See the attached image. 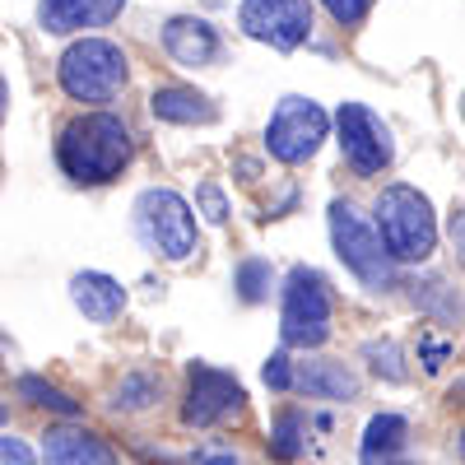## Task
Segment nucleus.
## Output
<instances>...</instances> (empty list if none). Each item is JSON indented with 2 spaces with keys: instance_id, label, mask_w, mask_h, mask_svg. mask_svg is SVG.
<instances>
[{
  "instance_id": "f257e3e1",
  "label": "nucleus",
  "mask_w": 465,
  "mask_h": 465,
  "mask_svg": "<svg viewBox=\"0 0 465 465\" xmlns=\"http://www.w3.org/2000/svg\"><path fill=\"white\" fill-rule=\"evenodd\" d=\"M131 153H135V140L122 116H112V112L74 116L56 140V159H61L65 177L80 186H103L112 177H122Z\"/></svg>"
},
{
  "instance_id": "f03ea898",
  "label": "nucleus",
  "mask_w": 465,
  "mask_h": 465,
  "mask_svg": "<svg viewBox=\"0 0 465 465\" xmlns=\"http://www.w3.org/2000/svg\"><path fill=\"white\" fill-rule=\"evenodd\" d=\"M377 238L391 261H429L438 247V219L423 191L386 186L377 196Z\"/></svg>"
},
{
  "instance_id": "7ed1b4c3",
  "label": "nucleus",
  "mask_w": 465,
  "mask_h": 465,
  "mask_svg": "<svg viewBox=\"0 0 465 465\" xmlns=\"http://www.w3.org/2000/svg\"><path fill=\"white\" fill-rule=\"evenodd\" d=\"M126 52L107 43V37H80L70 43L61 65H56V80L74 103H112L116 94L126 89Z\"/></svg>"
},
{
  "instance_id": "20e7f679",
  "label": "nucleus",
  "mask_w": 465,
  "mask_h": 465,
  "mask_svg": "<svg viewBox=\"0 0 465 465\" xmlns=\"http://www.w3.org/2000/svg\"><path fill=\"white\" fill-rule=\"evenodd\" d=\"M331 312H335V298L326 275H317L312 265H298L289 270V284H284V317H280V335L293 349H317L331 340Z\"/></svg>"
},
{
  "instance_id": "39448f33",
  "label": "nucleus",
  "mask_w": 465,
  "mask_h": 465,
  "mask_svg": "<svg viewBox=\"0 0 465 465\" xmlns=\"http://www.w3.org/2000/svg\"><path fill=\"white\" fill-rule=\"evenodd\" d=\"M331 242H335V256L354 270L368 289H391L396 261L386 256L377 228L359 214L354 201H335V205H331Z\"/></svg>"
},
{
  "instance_id": "423d86ee",
  "label": "nucleus",
  "mask_w": 465,
  "mask_h": 465,
  "mask_svg": "<svg viewBox=\"0 0 465 465\" xmlns=\"http://www.w3.org/2000/svg\"><path fill=\"white\" fill-rule=\"evenodd\" d=\"M135 223H140V238L163 261H191L196 256V214H191V205L177 191L149 186L135 201Z\"/></svg>"
},
{
  "instance_id": "0eeeda50",
  "label": "nucleus",
  "mask_w": 465,
  "mask_h": 465,
  "mask_svg": "<svg viewBox=\"0 0 465 465\" xmlns=\"http://www.w3.org/2000/svg\"><path fill=\"white\" fill-rule=\"evenodd\" d=\"M326 131H331V116L312 98H284L265 126V149L280 163H307L322 149Z\"/></svg>"
},
{
  "instance_id": "6e6552de",
  "label": "nucleus",
  "mask_w": 465,
  "mask_h": 465,
  "mask_svg": "<svg viewBox=\"0 0 465 465\" xmlns=\"http://www.w3.org/2000/svg\"><path fill=\"white\" fill-rule=\"evenodd\" d=\"M247 405V391L232 372H219L210 363H191L186 372V401H182V423L186 429H210V423L238 419Z\"/></svg>"
},
{
  "instance_id": "1a4fd4ad",
  "label": "nucleus",
  "mask_w": 465,
  "mask_h": 465,
  "mask_svg": "<svg viewBox=\"0 0 465 465\" xmlns=\"http://www.w3.org/2000/svg\"><path fill=\"white\" fill-rule=\"evenodd\" d=\"M238 24L256 43L275 52H293L312 33V0H242Z\"/></svg>"
},
{
  "instance_id": "9d476101",
  "label": "nucleus",
  "mask_w": 465,
  "mask_h": 465,
  "mask_svg": "<svg viewBox=\"0 0 465 465\" xmlns=\"http://www.w3.org/2000/svg\"><path fill=\"white\" fill-rule=\"evenodd\" d=\"M335 126H340L344 163L354 168L359 177H377L386 163H391V131H386V122H381L372 107H363V103H340Z\"/></svg>"
},
{
  "instance_id": "9b49d317",
  "label": "nucleus",
  "mask_w": 465,
  "mask_h": 465,
  "mask_svg": "<svg viewBox=\"0 0 465 465\" xmlns=\"http://www.w3.org/2000/svg\"><path fill=\"white\" fill-rule=\"evenodd\" d=\"M122 10L126 0H43L37 19L47 33H84V28H107Z\"/></svg>"
},
{
  "instance_id": "f8f14e48",
  "label": "nucleus",
  "mask_w": 465,
  "mask_h": 465,
  "mask_svg": "<svg viewBox=\"0 0 465 465\" xmlns=\"http://www.w3.org/2000/svg\"><path fill=\"white\" fill-rule=\"evenodd\" d=\"M43 460L47 465H122L116 451L89 429H52L43 438Z\"/></svg>"
},
{
  "instance_id": "ddd939ff",
  "label": "nucleus",
  "mask_w": 465,
  "mask_h": 465,
  "mask_svg": "<svg viewBox=\"0 0 465 465\" xmlns=\"http://www.w3.org/2000/svg\"><path fill=\"white\" fill-rule=\"evenodd\" d=\"M70 302L80 307V312L98 326L116 322L122 317V307H126V289L116 284L112 275H103V270H84V275H74L70 280Z\"/></svg>"
},
{
  "instance_id": "4468645a",
  "label": "nucleus",
  "mask_w": 465,
  "mask_h": 465,
  "mask_svg": "<svg viewBox=\"0 0 465 465\" xmlns=\"http://www.w3.org/2000/svg\"><path fill=\"white\" fill-rule=\"evenodd\" d=\"M163 47H168V56L177 61V65H210L214 56H219V33L205 24V19H191V15H182V19H168V28H163Z\"/></svg>"
},
{
  "instance_id": "2eb2a0df",
  "label": "nucleus",
  "mask_w": 465,
  "mask_h": 465,
  "mask_svg": "<svg viewBox=\"0 0 465 465\" xmlns=\"http://www.w3.org/2000/svg\"><path fill=\"white\" fill-rule=\"evenodd\" d=\"M293 381L302 386L307 396H322V401H359V377L349 372L335 359H312V363H298Z\"/></svg>"
},
{
  "instance_id": "dca6fc26",
  "label": "nucleus",
  "mask_w": 465,
  "mask_h": 465,
  "mask_svg": "<svg viewBox=\"0 0 465 465\" xmlns=\"http://www.w3.org/2000/svg\"><path fill=\"white\" fill-rule=\"evenodd\" d=\"M149 107H153V116L159 122H173V126H210L214 122V103L205 98V94H196V89H182V84H168V89H159L149 98Z\"/></svg>"
},
{
  "instance_id": "f3484780",
  "label": "nucleus",
  "mask_w": 465,
  "mask_h": 465,
  "mask_svg": "<svg viewBox=\"0 0 465 465\" xmlns=\"http://www.w3.org/2000/svg\"><path fill=\"white\" fill-rule=\"evenodd\" d=\"M405 438H410V423L401 414H377V419H368V429H363V456L368 460L391 456V451L405 447Z\"/></svg>"
},
{
  "instance_id": "a211bd4d",
  "label": "nucleus",
  "mask_w": 465,
  "mask_h": 465,
  "mask_svg": "<svg viewBox=\"0 0 465 465\" xmlns=\"http://www.w3.org/2000/svg\"><path fill=\"white\" fill-rule=\"evenodd\" d=\"M19 396L24 401H33V405H43V410H56V414H80V401L74 396H65L61 386H52V381H43V377H19Z\"/></svg>"
},
{
  "instance_id": "6ab92c4d",
  "label": "nucleus",
  "mask_w": 465,
  "mask_h": 465,
  "mask_svg": "<svg viewBox=\"0 0 465 465\" xmlns=\"http://www.w3.org/2000/svg\"><path fill=\"white\" fill-rule=\"evenodd\" d=\"M363 359L372 363L377 377H386V381H405V354H401V344H396V340H368V344H363Z\"/></svg>"
},
{
  "instance_id": "aec40b11",
  "label": "nucleus",
  "mask_w": 465,
  "mask_h": 465,
  "mask_svg": "<svg viewBox=\"0 0 465 465\" xmlns=\"http://www.w3.org/2000/svg\"><path fill=\"white\" fill-rule=\"evenodd\" d=\"M159 401V377H149V372H126L122 386H116V405L122 410H144Z\"/></svg>"
},
{
  "instance_id": "412c9836",
  "label": "nucleus",
  "mask_w": 465,
  "mask_h": 465,
  "mask_svg": "<svg viewBox=\"0 0 465 465\" xmlns=\"http://www.w3.org/2000/svg\"><path fill=\"white\" fill-rule=\"evenodd\" d=\"M270 451H275L280 460H298L302 456V419L293 410H284L275 419V433H270Z\"/></svg>"
},
{
  "instance_id": "4be33fe9",
  "label": "nucleus",
  "mask_w": 465,
  "mask_h": 465,
  "mask_svg": "<svg viewBox=\"0 0 465 465\" xmlns=\"http://www.w3.org/2000/svg\"><path fill=\"white\" fill-rule=\"evenodd\" d=\"M238 289H242V302H261L265 289H270V261H242L238 265Z\"/></svg>"
},
{
  "instance_id": "5701e85b",
  "label": "nucleus",
  "mask_w": 465,
  "mask_h": 465,
  "mask_svg": "<svg viewBox=\"0 0 465 465\" xmlns=\"http://www.w3.org/2000/svg\"><path fill=\"white\" fill-rule=\"evenodd\" d=\"M322 5L331 10V19H335V24H344V28H354V24H363V19H368V10H372V0H322Z\"/></svg>"
},
{
  "instance_id": "b1692460",
  "label": "nucleus",
  "mask_w": 465,
  "mask_h": 465,
  "mask_svg": "<svg viewBox=\"0 0 465 465\" xmlns=\"http://www.w3.org/2000/svg\"><path fill=\"white\" fill-rule=\"evenodd\" d=\"M261 377H265L270 391H289V386H293V368H289V354H284V349H280V354H270V363L261 368Z\"/></svg>"
},
{
  "instance_id": "393cba45",
  "label": "nucleus",
  "mask_w": 465,
  "mask_h": 465,
  "mask_svg": "<svg viewBox=\"0 0 465 465\" xmlns=\"http://www.w3.org/2000/svg\"><path fill=\"white\" fill-rule=\"evenodd\" d=\"M201 210H205L210 223H228V201H223V191H219L214 182L201 186Z\"/></svg>"
},
{
  "instance_id": "a878e982",
  "label": "nucleus",
  "mask_w": 465,
  "mask_h": 465,
  "mask_svg": "<svg viewBox=\"0 0 465 465\" xmlns=\"http://www.w3.org/2000/svg\"><path fill=\"white\" fill-rule=\"evenodd\" d=\"M0 465H37V456L19 438H0Z\"/></svg>"
},
{
  "instance_id": "bb28decb",
  "label": "nucleus",
  "mask_w": 465,
  "mask_h": 465,
  "mask_svg": "<svg viewBox=\"0 0 465 465\" xmlns=\"http://www.w3.org/2000/svg\"><path fill=\"white\" fill-rule=\"evenodd\" d=\"M191 465H242L232 451H196L191 456Z\"/></svg>"
},
{
  "instance_id": "cd10ccee",
  "label": "nucleus",
  "mask_w": 465,
  "mask_h": 465,
  "mask_svg": "<svg viewBox=\"0 0 465 465\" xmlns=\"http://www.w3.org/2000/svg\"><path fill=\"white\" fill-rule=\"evenodd\" d=\"M5 94H10V89H5V80H0V107H5Z\"/></svg>"
},
{
  "instance_id": "c85d7f7f",
  "label": "nucleus",
  "mask_w": 465,
  "mask_h": 465,
  "mask_svg": "<svg viewBox=\"0 0 465 465\" xmlns=\"http://www.w3.org/2000/svg\"><path fill=\"white\" fill-rule=\"evenodd\" d=\"M0 423H5V410H0Z\"/></svg>"
}]
</instances>
